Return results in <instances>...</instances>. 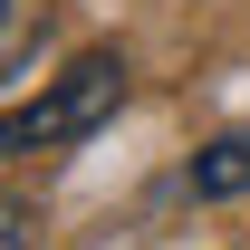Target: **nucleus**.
Segmentation results:
<instances>
[{
	"instance_id": "3",
	"label": "nucleus",
	"mask_w": 250,
	"mask_h": 250,
	"mask_svg": "<svg viewBox=\"0 0 250 250\" xmlns=\"http://www.w3.org/2000/svg\"><path fill=\"white\" fill-rule=\"evenodd\" d=\"M29 20H48L39 0H10V29H0V48H10V67H29Z\"/></svg>"
},
{
	"instance_id": "1",
	"label": "nucleus",
	"mask_w": 250,
	"mask_h": 250,
	"mask_svg": "<svg viewBox=\"0 0 250 250\" xmlns=\"http://www.w3.org/2000/svg\"><path fill=\"white\" fill-rule=\"evenodd\" d=\"M125 106V58L116 48H87L39 106H10V154H48V145H77Z\"/></svg>"
},
{
	"instance_id": "4",
	"label": "nucleus",
	"mask_w": 250,
	"mask_h": 250,
	"mask_svg": "<svg viewBox=\"0 0 250 250\" xmlns=\"http://www.w3.org/2000/svg\"><path fill=\"white\" fill-rule=\"evenodd\" d=\"M29 231H39V221H29V202H10V212H0V250H29Z\"/></svg>"
},
{
	"instance_id": "2",
	"label": "nucleus",
	"mask_w": 250,
	"mask_h": 250,
	"mask_svg": "<svg viewBox=\"0 0 250 250\" xmlns=\"http://www.w3.org/2000/svg\"><path fill=\"white\" fill-rule=\"evenodd\" d=\"M192 192H202V202H231V192H250V125L192 154Z\"/></svg>"
}]
</instances>
